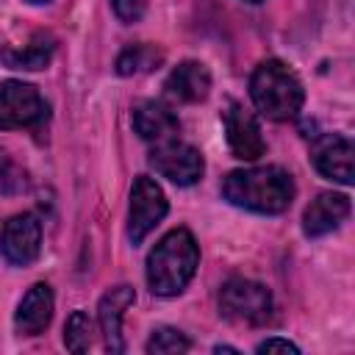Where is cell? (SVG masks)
Instances as JSON below:
<instances>
[{"label": "cell", "instance_id": "obj_1", "mask_svg": "<svg viewBox=\"0 0 355 355\" xmlns=\"http://www.w3.org/2000/svg\"><path fill=\"white\" fill-rule=\"evenodd\" d=\"M294 191V178L283 166L236 169L222 183L225 200L252 214H283L291 205Z\"/></svg>", "mask_w": 355, "mask_h": 355}, {"label": "cell", "instance_id": "obj_2", "mask_svg": "<svg viewBox=\"0 0 355 355\" xmlns=\"http://www.w3.org/2000/svg\"><path fill=\"white\" fill-rule=\"evenodd\" d=\"M200 263V250L186 227L169 230L147 255V286L158 297L180 294L194 277Z\"/></svg>", "mask_w": 355, "mask_h": 355}, {"label": "cell", "instance_id": "obj_3", "mask_svg": "<svg viewBox=\"0 0 355 355\" xmlns=\"http://www.w3.org/2000/svg\"><path fill=\"white\" fill-rule=\"evenodd\" d=\"M250 97L255 108L275 122L294 119L302 111L305 103V89L300 78L277 58L261 61L250 78Z\"/></svg>", "mask_w": 355, "mask_h": 355}, {"label": "cell", "instance_id": "obj_4", "mask_svg": "<svg viewBox=\"0 0 355 355\" xmlns=\"http://www.w3.org/2000/svg\"><path fill=\"white\" fill-rule=\"evenodd\" d=\"M272 308V291L258 280L233 277L219 288V313L233 324H266Z\"/></svg>", "mask_w": 355, "mask_h": 355}, {"label": "cell", "instance_id": "obj_5", "mask_svg": "<svg viewBox=\"0 0 355 355\" xmlns=\"http://www.w3.org/2000/svg\"><path fill=\"white\" fill-rule=\"evenodd\" d=\"M47 103L36 86L22 80L0 83V130L39 128L47 119Z\"/></svg>", "mask_w": 355, "mask_h": 355}, {"label": "cell", "instance_id": "obj_6", "mask_svg": "<svg viewBox=\"0 0 355 355\" xmlns=\"http://www.w3.org/2000/svg\"><path fill=\"white\" fill-rule=\"evenodd\" d=\"M147 161L161 178L172 180L175 186L197 183L202 178V169H205V161H202L200 150L186 144V141H178L175 136L166 139V141H155Z\"/></svg>", "mask_w": 355, "mask_h": 355}, {"label": "cell", "instance_id": "obj_7", "mask_svg": "<svg viewBox=\"0 0 355 355\" xmlns=\"http://www.w3.org/2000/svg\"><path fill=\"white\" fill-rule=\"evenodd\" d=\"M166 211H169V202H166V194L161 191V186L153 178L139 175L130 189V211H128L130 244H141L147 239V233L166 216Z\"/></svg>", "mask_w": 355, "mask_h": 355}, {"label": "cell", "instance_id": "obj_8", "mask_svg": "<svg viewBox=\"0 0 355 355\" xmlns=\"http://www.w3.org/2000/svg\"><path fill=\"white\" fill-rule=\"evenodd\" d=\"M222 122H225V133H227V144L230 153L241 161H255L263 155L266 141L261 136V125L255 119V114L250 108H244L239 100H227L225 111H222Z\"/></svg>", "mask_w": 355, "mask_h": 355}, {"label": "cell", "instance_id": "obj_9", "mask_svg": "<svg viewBox=\"0 0 355 355\" xmlns=\"http://www.w3.org/2000/svg\"><path fill=\"white\" fill-rule=\"evenodd\" d=\"M42 250V222L36 214H17L0 230V252L11 266H28Z\"/></svg>", "mask_w": 355, "mask_h": 355}, {"label": "cell", "instance_id": "obj_10", "mask_svg": "<svg viewBox=\"0 0 355 355\" xmlns=\"http://www.w3.org/2000/svg\"><path fill=\"white\" fill-rule=\"evenodd\" d=\"M311 161L316 166L319 175H324L327 180H336L341 186H349L352 178H355V150H352V141L344 139V136H319L313 150H311Z\"/></svg>", "mask_w": 355, "mask_h": 355}, {"label": "cell", "instance_id": "obj_11", "mask_svg": "<svg viewBox=\"0 0 355 355\" xmlns=\"http://www.w3.org/2000/svg\"><path fill=\"white\" fill-rule=\"evenodd\" d=\"M349 197L347 194H336V191H322L302 214V230L305 236L316 239V236H327L333 233L347 216H349Z\"/></svg>", "mask_w": 355, "mask_h": 355}, {"label": "cell", "instance_id": "obj_12", "mask_svg": "<svg viewBox=\"0 0 355 355\" xmlns=\"http://www.w3.org/2000/svg\"><path fill=\"white\" fill-rule=\"evenodd\" d=\"M136 302V291L133 286H116L111 291L103 294L97 316H100V327H103V341L108 352H122L125 341H122V316L125 311Z\"/></svg>", "mask_w": 355, "mask_h": 355}, {"label": "cell", "instance_id": "obj_13", "mask_svg": "<svg viewBox=\"0 0 355 355\" xmlns=\"http://www.w3.org/2000/svg\"><path fill=\"white\" fill-rule=\"evenodd\" d=\"M164 92L175 103H200L211 92V72L200 61H183L169 72Z\"/></svg>", "mask_w": 355, "mask_h": 355}, {"label": "cell", "instance_id": "obj_14", "mask_svg": "<svg viewBox=\"0 0 355 355\" xmlns=\"http://www.w3.org/2000/svg\"><path fill=\"white\" fill-rule=\"evenodd\" d=\"M130 122H133V130L144 139V141H166L178 133L180 122L175 116V111L158 100H141L133 105V114H130Z\"/></svg>", "mask_w": 355, "mask_h": 355}, {"label": "cell", "instance_id": "obj_15", "mask_svg": "<svg viewBox=\"0 0 355 355\" xmlns=\"http://www.w3.org/2000/svg\"><path fill=\"white\" fill-rule=\"evenodd\" d=\"M53 319V288L47 283H33L19 300L14 327L19 336H39Z\"/></svg>", "mask_w": 355, "mask_h": 355}, {"label": "cell", "instance_id": "obj_16", "mask_svg": "<svg viewBox=\"0 0 355 355\" xmlns=\"http://www.w3.org/2000/svg\"><path fill=\"white\" fill-rule=\"evenodd\" d=\"M53 53H55V39L50 33H33L28 44L22 47H3L0 58L8 69H44L50 61H53Z\"/></svg>", "mask_w": 355, "mask_h": 355}, {"label": "cell", "instance_id": "obj_17", "mask_svg": "<svg viewBox=\"0 0 355 355\" xmlns=\"http://www.w3.org/2000/svg\"><path fill=\"white\" fill-rule=\"evenodd\" d=\"M164 61V53L155 44H130L119 53L116 58V72L119 75H139V72H153Z\"/></svg>", "mask_w": 355, "mask_h": 355}, {"label": "cell", "instance_id": "obj_18", "mask_svg": "<svg viewBox=\"0 0 355 355\" xmlns=\"http://www.w3.org/2000/svg\"><path fill=\"white\" fill-rule=\"evenodd\" d=\"M64 344L69 352H86L92 347V319L86 311H72L64 327Z\"/></svg>", "mask_w": 355, "mask_h": 355}, {"label": "cell", "instance_id": "obj_19", "mask_svg": "<svg viewBox=\"0 0 355 355\" xmlns=\"http://www.w3.org/2000/svg\"><path fill=\"white\" fill-rule=\"evenodd\" d=\"M189 347H191V341L178 327H158V330H153V336L147 341L150 355H178V352H186Z\"/></svg>", "mask_w": 355, "mask_h": 355}, {"label": "cell", "instance_id": "obj_20", "mask_svg": "<svg viewBox=\"0 0 355 355\" xmlns=\"http://www.w3.org/2000/svg\"><path fill=\"white\" fill-rule=\"evenodd\" d=\"M28 186L25 172L11 161V155L6 150H0V191L3 194H17Z\"/></svg>", "mask_w": 355, "mask_h": 355}, {"label": "cell", "instance_id": "obj_21", "mask_svg": "<svg viewBox=\"0 0 355 355\" xmlns=\"http://www.w3.org/2000/svg\"><path fill=\"white\" fill-rule=\"evenodd\" d=\"M111 8L122 22H136L144 11V0H111Z\"/></svg>", "mask_w": 355, "mask_h": 355}, {"label": "cell", "instance_id": "obj_22", "mask_svg": "<svg viewBox=\"0 0 355 355\" xmlns=\"http://www.w3.org/2000/svg\"><path fill=\"white\" fill-rule=\"evenodd\" d=\"M255 349H258L261 355H263V352H300V347L291 344V341H286V338H266V341H261Z\"/></svg>", "mask_w": 355, "mask_h": 355}, {"label": "cell", "instance_id": "obj_23", "mask_svg": "<svg viewBox=\"0 0 355 355\" xmlns=\"http://www.w3.org/2000/svg\"><path fill=\"white\" fill-rule=\"evenodd\" d=\"M28 3H33V6H42V3H50V0H28Z\"/></svg>", "mask_w": 355, "mask_h": 355}, {"label": "cell", "instance_id": "obj_24", "mask_svg": "<svg viewBox=\"0 0 355 355\" xmlns=\"http://www.w3.org/2000/svg\"><path fill=\"white\" fill-rule=\"evenodd\" d=\"M247 3H261V0H247Z\"/></svg>", "mask_w": 355, "mask_h": 355}]
</instances>
